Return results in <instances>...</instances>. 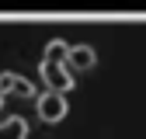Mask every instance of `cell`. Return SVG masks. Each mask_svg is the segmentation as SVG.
<instances>
[{"label": "cell", "mask_w": 146, "mask_h": 139, "mask_svg": "<svg viewBox=\"0 0 146 139\" xmlns=\"http://www.w3.org/2000/svg\"><path fill=\"white\" fill-rule=\"evenodd\" d=\"M38 73L45 80V91H56V94H66L73 87V73L63 66V63H38Z\"/></svg>", "instance_id": "6da1fadb"}, {"label": "cell", "mask_w": 146, "mask_h": 139, "mask_svg": "<svg viewBox=\"0 0 146 139\" xmlns=\"http://www.w3.org/2000/svg\"><path fill=\"white\" fill-rule=\"evenodd\" d=\"M38 118L42 122H63L66 118V94H56V91L38 94Z\"/></svg>", "instance_id": "7a4b0ae2"}, {"label": "cell", "mask_w": 146, "mask_h": 139, "mask_svg": "<svg viewBox=\"0 0 146 139\" xmlns=\"http://www.w3.org/2000/svg\"><path fill=\"white\" fill-rule=\"evenodd\" d=\"M0 91L4 94H17V97H35V83L17 77V73H11V70H4L0 73Z\"/></svg>", "instance_id": "3957f363"}, {"label": "cell", "mask_w": 146, "mask_h": 139, "mask_svg": "<svg viewBox=\"0 0 146 139\" xmlns=\"http://www.w3.org/2000/svg\"><path fill=\"white\" fill-rule=\"evenodd\" d=\"M94 63H98V52L90 45H73L70 59H66V70L70 73H80V70H94Z\"/></svg>", "instance_id": "277c9868"}, {"label": "cell", "mask_w": 146, "mask_h": 139, "mask_svg": "<svg viewBox=\"0 0 146 139\" xmlns=\"http://www.w3.org/2000/svg\"><path fill=\"white\" fill-rule=\"evenodd\" d=\"M25 136H28V122H25L21 115L0 122V139H25Z\"/></svg>", "instance_id": "5b68a950"}, {"label": "cell", "mask_w": 146, "mask_h": 139, "mask_svg": "<svg viewBox=\"0 0 146 139\" xmlns=\"http://www.w3.org/2000/svg\"><path fill=\"white\" fill-rule=\"evenodd\" d=\"M66 59H70V45H66L63 38H52V42L45 45L42 63H63V66H66Z\"/></svg>", "instance_id": "8992f818"}, {"label": "cell", "mask_w": 146, "mask_h": 139, "mask_svg": "<svg viewBox=\"0 0 146 139\" xmlns=\"http://www.w3.org/2000/svg\"><path fill=\"white\" fill-rule=\"evenodd\" d=\"M4 101H7V94H4V91H0V108H4Z\"/></svg>", "instance_id": "52a82bcc"}]
</instances>
